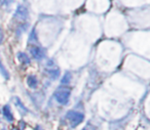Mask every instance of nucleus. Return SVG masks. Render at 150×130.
I'll list each match as a JSON object with an SVG mask.
<instances>
[{
	"label": "nucleus",
	"mask_w": 150,
	"mask_h": 130,
	"mask_svg": "<svg viewBox=\"0 0 150 130\" xmlns=\"http://www.w3.org/2000/svg\"><path fill=\"white\" fill-rule=\"evenodd\" d=\"M69 96H70V90L68 88H59V90H57L54 93L56 100L62 105H66L68 103Z\"/></svg>",
	"instance_id": "nucleus-1"
},
{
	"label": "nucleus",
	"mask_w": 150,
	"mask_h": 130,
	"mask_svg": "<svg viewBox=\"0 0 150 130\" xmlns=\"http://www.w3.org/2000/svg\"><path fill=\"white\" fill-rule=\"evenodd\" d=\"M83 118H84L83 115L80 113H77V112L71 111L67 114V119L69 120V122H70L72 127H76L77 125H79V124L83 121Z\"/></svg>",
	"instance_id": "nucleus-2"
},
{
	"label": "nucleus",
	"mask_w": 150,
	"mask_h": 130,
	"mask_svg": "<svg viewBox=\"0 0 150 130\" xmlns=\"http://www.w3.org/2000/svg\"><path fill=\"white\" fill-rule=\"evenodd\" d=\"M46 72H47L48 76L52 79H56L57 77L59 76V74H60L59 68L54 64V62H52V60H50V62L47 63V65H46Z\"/></svg>",
	"instance_id": "nucleus-3"
},
{
	"label": "nucleus",
	"mask_w": 150,
	"mask_h": 130,
	"mask_svg": "<svg viewBox=\"0 0 150 130\" xmlns=\"http://www.w3.org/2000/svg\"><path fill=\"white\" fill-rule=\"evenodd\" d=\"M15 18L19 21H25L28 18V9L23 5H20L15 13Z\"/></svg>",
	"instance_id": "nucleus-4"
},
{
	"label": "nucleus",
	"mask_w": 150,
	"mask_h": 130,
	"mask_svg": "<svg viewBox=\"0 0 150 130\" xmlns=\"http://www.w3.org/2000/svg\"><path fill=\"white\" fill-rule=\"evenodd\" d=\"M30 53H31V56H33L34 58H36V60H40V58H42L44 56V52H43V50H42V48L38 47V46H32V47L30 48Z\"/></svg>",
	"instance_id": "nucleus-5"
},
{
	"label": "nucleus",
	"mask_w": 150,
	"mask_h": 130,
	"mask_svg": "<svg viewBox=\"0 0 150 130\" xmlns=\"http://www.w3.org/2000/svg\"><path fill=\"white\" fill-rule=\"evenodd\" d=\"M17 56H18V60H19V62L21 63V64H23V65H29L30 63H31L30 58H28L27 54L24 53V52H19Z\"/></svg>",
	"instance_id": "nucleus-6"
},
{
	"label": "nucleus",
	"mask_w": 150,
	"mask_h": 130,
	"mask_svg": "<svg viewBox=\"0 0 150 130\" xmlns=\"http://www.w3.org/2000/svg\"><path fill=\"white\" fill-rule=\"evenodd\" d=\"M3 115H4L5 119H6L7 121L11 122L13 120V114H11V108H9L8 105H5V107L3 108Z\"/></svg>",
	"instance_id": "nucleus-7"
},
{
	"label": "nucleus",
	"mask_w": 150,
	"mask_h": 130,
	"mask_svg": "<svg viewBox=\"0 0 150 130\" xmlns=\"http://www.w3.org/2000/svg\"><path fill=\"white\" fill-rule=\"evenodd\" d=\"M15 103H16V105L18 107V109H20V110L22 111L23 115H25V114L27 113V109H26V108L24 107V105L22 103L21 99L18 98V97H15Z\"/></svg>",
	"instance_id": "nucleus-8"
},
{
	"label": "nucleus",
	"mask_w": 150,
	"mask_h": 130,
	"mask_svg": "<svg viewBox=\"0 0 150 130\" xmlns=\"http://www.w3.org/2000/svg\"><path fill=\"white\" fill-rule=\"evenodd\" d=\"M27 83L31 88H36L37 86V80L34 76H29L27 79Z\"/></svg>",
	"instance_id": "nucleus-9"
},
{
	"label": "nucleus",
	"mask_w": 150,
	"mask_h": 130,
	"mask_svg": "<svg viewBox=\"0 0 150 130\" xmlns=\"http://www.w3.org/2000/svg\"><path fill=\"white\" fill-rule=\"evenodd\" d=\"M0 73H1V74H2L6 79H8V73H7V70L4 68V66L2 65L1 60H0Z\"/></svg>",
	"instance_id": "nucleus-10"
},
{
	"label": "nucleus",
	"mask_w": 150,
	"mask_h": 130,
	"mask_svg": "<svg viewBox=\"0 0 150 130\" xmlns=\"http://www.w3.org/2000/svg\"><path fill=\"white\" fill-rule=\"evenodd\" d=\"M70 80H71V74L70 73H67V74L63 77L61 83H62V84H68V83L70 82Z\"/></svg>",
	"instance_id": "nucleus-11"
},
{
	"label": "nucleus",
	"mask_w": 150,
	"mask_h": 130,
	"mask_svg": "<svg viewBox=\"0 0 150 130\" xmlns=\"http://www.w3.org/2000/svg\"><path fill=\"white\" fill-rule=\"evenodd\" d=\"M13 0H0V3L2 5H8L9 3H11Z\"/></svg>",
	"instance_id": "nucleus-12"
},
{
	"label": "nucleus",
	"mask_w": 150,
	"mask_h": 130,
	"mask_svg": "<svg viewBox=\"0 0 150 130\" xmlns=\"http://www.w3.org/2000/svg\"><path fill=\"white\" fill-rule=\"evenodd\" d=\"M3 41V32H2V29L0 28V44L2 43Z\"/></svg>",
	"instance_id": "nucleus-13"
},
{
	"label": "nucleus",
	"mask_w": 150,
	"mask_h": 130,
	"mask_svg": "<svg viewBox=\"0 0 150 130\" xmlns=\"http://www.w3.org/2000/svg\"><path fill=\"white\" fill-rule=\"evenodd\" d=\"M82 130H94V128H93L91 125H88L86 128H83V129H82Z\"/></svg>",
	"instance_id": "nucleus-14"
},
{
	"label": "nucleus",
	"mask_w": 150,
	"mask_h": 130,
	"mask_svg": "<svg viewBox=\"0 0 150 130\" xmlns=\"http://www.w3.org/2000/svg\"><path fill=\"white\" fill-rule=\"evenodd\" d=\"M36 130H42V129H41V127H40V126H37V127H36Z\"/></svg>",
	"instance_id": "nucleus-15"
},
{
	"label": "nucleus",
	"mask_w": 150,
	"mask_h": 130,
	"mask_svg": "<svg viewBox=\"0 0 150 130\" xmlns=\"http://www.w3.org/2000/svg\"><path fill=\"white\" fill-rule=\"evenodd\" d=\"M13 130H20V129H17V128H13Z\"/></svg>",
	"instance_id": "nucleus-16"
}]
</instances>
